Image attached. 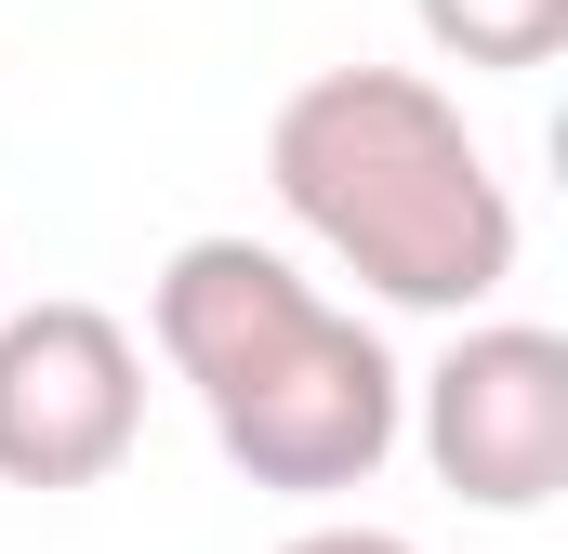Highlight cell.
I'll use <instances>...</instances> for the list:
<instances>
[{
    "label": "cell",
    "instance_id": "3957f363",
    "mask_svg": "<svg viewBox=\"0 0 568 554\" xmlns=\"http://www.w3.org/2000/svg\"><path fill=\"white\" fill-rule=\"evenodd\" d=\"M410 435L476 515H542L568 489V343L529 317H476L410 383Z\"/></svg>",
    "mask_w": 568,
    "mask_h": 554
},
{
    "label": "cell",
    "instance_id": "8992f818",
    "mask_svg": "<svg viewBox=\"0 0 568 554\" xmlns=\"http://www.w3.org/2000/svg\"><path fill=\"white\" fill-rule=\"evenodd\" d=\"M278 554H424L410 529H371V515H317V529H291Z\"/></svg>",
    "mask_w": 568,
    "mask_h": 554
},
{
    "label": "cell",
    "instance_id": "7a4b0ae2",
    "mask_svg": "<svg viewBox=\"0 0 568 554\" xmlns=\"http://www.w3.org/2000/svg\"><path fill=\"white\" fill-rule=\"evenodd\" d=\"M278 212L397 317H476L516 277V198L424 66H317L265 120Z\"/></svg>",
    "mask_w": 568,
    "mask_h": 554
},
{
    "label": "cell",
    "instance_id": "6da1fadb",
    "mask_svg": "<svg viewBox=\"0 0 568 554\" xmlns=\"http://www.w3.org/2000/svg\"><path fill=\"white\" fill-rule=\"evenodd\" d=\"M145 330L199 397L212 449L278 502L371 489L410 435V370L384 357V330L265 238H185L145 290Z\"/></svg>",
    "mask_w": 568,
    "mask_h": 554
},
{
    "label": "cell",
    "instance_id": "5b68a950",
    "mask_svg": "<svg viewBox=\"0 0 568 554\" xmlns=\"http://www.w3.org/2000/svg\"><path fill=\"white\" fill-rule=\"evenodd\" d=\"M410 13L449 66H556L568 53V0H410Z\"/></svg>",
    "mask_w": 568,
    "mask_h": 554
},
{
    "label": "cell",
    "instance_id": "277c9868",
    "mask_svg": "<svg viewBox=\"0 0 568 554\" xmlns=\"http://www.w3.org/2000/svg\"><path fill=\"white\" fill-rule=\"evenodd\" d=\"M145 435V343L53 290L0 317V489H106Z\"/></svg>",
    "mask_w": 568,
    "mask_h": 554
}]
</instances>
